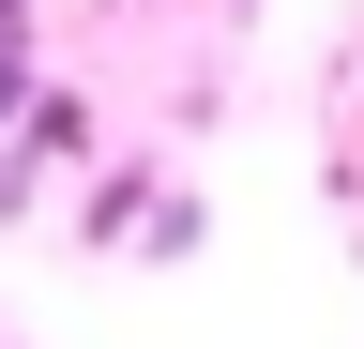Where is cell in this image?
<instances>
[{"label":"cell","instance_id":"cell-1","mask_svg":"<svg viewBox=\"0 0 364 349\" xmlns=\"http://www.w3.org/2000/svg\"><path fill=\"white\" fill-rule=\"evenodd\" d=\"M136 213H152V167H107V183L76 198V243H136Z\"/></svg>","mask_w":364,"mask_h":349},{"label":"cell","instance_id":"cell-2","mask_svg":"<svg viewBox=\"0 0 364 349\" xmlns=\"http://www.w3.org/2000/svg\"><path fill=\"white\" fill-rule=\"evenodd\" d=\"M136 258H198V198L152 183V213H136Z\"/></svg>","mask_w":364,"mask_h":349},{"label":"cell","instance_id":"cell-3","mask_svg":"<svg viewBox=\"0 0 364 349\" xmlns=\"http://www.w3.org/2000/svg\"><path fill=\"white\" fill-rule=\"evenodd\" d=\"M31 92H46V76H31V46H0V137L31 122Z\"/></svg>","mask_w":364,"mask_h":349},{"label":"cell","instance_id":"cell-4","mask_svg":"<svg viewBox=\"0 0 364 349\" xmlns=\"http://www.w3.org/2000/svg\"><path fill=\"white\" fill-rule=\"evenodd\" d=\"M0 46H31V0H0Z\"/></svg>","mask_w":364,"mask_h":349}]
</instances>
